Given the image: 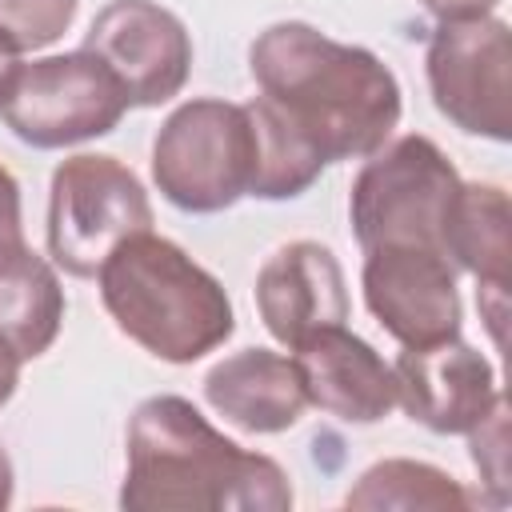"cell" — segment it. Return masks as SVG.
I'll return each mask as SVG.
<instances>
[{
	"label": "cell",
	"mask_w": 512,
	"mask_h": 512,
	"mask_svg": "<svg viewBox=\"0 0 512 512\" xmlns=\"http://www.w3.org/2000/svg\"><path fill=\"white\" fill-rule=\"evenodd\" d=\"M392 376L396 404H404L416 424L444 436L472 432L500 404L492 364L460 336L424 348H404L392 364Z\"/></svg>",
	"instance_id": "11"
},
{
	"label": "cell",
	"mask_w": 512,
	"mask_h": 512,
	"mask_svg": "<svg viewBox=\"0 0 512 512\" xmlns=\"http://www.w3.org/2000/svg\"><path fill=\"white\" fill-rule=\"evenodd\" d=\"M256 308L264 328L296 348L304 336L348 320V292L336 256L316 240L276 248L256 276Z\"/></svg>",
	"instance_id": "13"
},
{
	"label": "cell",
	"mask_w": 512,
	"mask_h": 512,
	"mask_svg": "<svg viewBox=\"0 0 512 512\" xmlns=\"http://www.w3.org/2000/svg\"><path fill=\"white\" fill-rule=\"evenodd\" d=\"M256 128V176H252V192L260 200H288L300 196L320 172H324V156L264 100H248L244 104Z\"/></svg>",
	"instance_id": "17"
},
{
	"label": "cell",
	"mask_w": 512,
	"mask_h": 512,
	"mask_svg": "<svg viewBox=\"0 0 512 512\" xmlns=\"http://www.w3.org/2000/svg\"><path fill=\"white\" fill-rule=\"evenodd\" d=\"M4 240H24V232H20V184L0 164V244Z\"/></svg>",
	"instance_id": "21"
},
{
	"label": "cell",
	"mask_w": 512,
	"mask_h": 512,
	"mask_svg": "<svg viewBox=\"0 0 512 512\" xmlns=\"http://www.w3.org/2000/svg\"><path fill=\"white\" fill-rule=\"evenodd\" d=\"M264 100L324 156L356 160L384 148L400 120V84L380 56L288 20L248 52Z\"/></svg>",
	"instance_id": "1"
},
{
	"label": "cell",
	"mask_w": 512,
	"mask_h": 512,
	"mask_svg": "<svg viewBox=\"0 0 512 512\" xmlns=\"http://www.w3.org/2000/svg\"><path fill=\"white\" fill-rule=\"evenodd\" d=\"M148 228V192L116 156H72L52 172L48 252L68 276H96L116 244Z\"/></svg>",
	"instance_id": "6"
},
{
	"label": "cell",
	"mask_w": 512,
	"mask_h": 512,
	"mask_svg": "<svg viewBox=\"0 0 512 512\" xmlns=\"http://www.w3.org/2000/svg\"><path fill=\"white\" fill-rule=\"evenodd\" d=\"M256 128L244 104L188 100L152 144V180L184 212H220L252 192Z\"/></svg>",
	"instance_id": "5"
},
{
	"label": "cell",
	"mask_w": 512,
	"mask_h": 512,
	"mask_svg": "<svg viewBox=\"0 0 512 512\" xmlns=\"http://www.w3.org/2000/svg\"><path fill=\"white\" fill-rule=\"evenodd\" d=\"M440 24L444 20H480V16H488L500 0H420Z\"/></svg>",
	"instance_id": "22"
},
{
	"label": "cell",
	"mask_w": 512,
	"mask_h": 512,
	"mask_svg": "<svg viewBox=\"0 0 512 512\" xmlns=\"http://www.w3.org/2000/svg\"><path fill=\"white\" fill-rule=\"evenodd\" d=\"M16 384H20V356H16V348L0 336V408L12 400Z\"/></svg>",
	"instance_id": "23"
},
{
	"label": "cell",
	"mask_w": 512,
	"mask_h": 512,
	"mask_svg": "<svg viewBox=\"0 0 512 512\" xmlns=\"http://www.w3.org/2000/svg\"><path fill=\"white\" fill-rule=\"evenodd\" d=\"M16 72H20V48H16V40L0 28V104H4V96H8Z\"/></svg>",
	"instance_id": "24"
},
{
	"label": "cell",
	"mask_w": 512,
	"mask_h": 512,
	"mask_svg": "<svg viewBox=\"0 0 512 512\" xmlns=\"http://www.w3.org/2000/svg\"><path fill=\"white\" fill-rule=\"evenodd\" d=\"M348 508H404V512H464L472 496L440 468L420 460H380L348 492Z\"/></svg>",
	"instance_id": "18"
},
{
	"label": "cell",
	"mask_w": 512,
	"mask_h": 512,
	"mask_svg": "<svg viewBox=\"0 0 512 512\" xmlns=\"http://www.w3.org/2000/svg\"><path fill=\"white\" fill-rule=\"evenodd\" d=\"M364 304L404 348L460 336V292L452 260L436 248H372L364 260Z\"/></svg>",
	"instance_id": "10"
},
{
	"label": "cell",
	"mask_w": 512,
	"mask_h": 512,
	"mask_svg": "<svg viewBox=\"0 0 512 512\" xmlns=\"http://www.w3.org/2000/svg\"><path fill=\"white\" fill-rule=\"evenodd\" d=\"M292 352L304 380V396L320 412L344 424H376L396 408L392 368L368 340L352 336L344 324H328L304 336Z\"/></svg>",
	"instance_id": "12"
},
{
	"label": "cell",
	"mask_w": 512,
	"mask_h": 512,
	"mask_svg": "<svg viewBox=\"0 0 512 512\" xmlns=\"http://www.w3.org/2000/svg\"><path fill=\"white\" fill-rule=\"evenodd\" d=\"M128 512H284L292 484L272 456L220 436L184 396H152L128 420Z\"/></svg>",
	"instance_id": "2"
},
{
	"label": "cell",
	"mask_w": 512,
	"mask_h": 512,
	"mask_svg": "<svg viewBox=\"0 0 512 512\" xmlns=\"http://www.w3.org/2000/svg\"><path fill=\"white\" fill-rule=\"evenodd\" d=\"M84 48L108 64L136 108L172 100L192 68V40L184 24L152 0H112L92 20Z\"/></svg>",
	"instance_id": "9"
},
{
	"label": "cell",
	"mask_w": 512,
	"mask_h": 512,
	"mask_svg": "<svg viewBox=\"0 0 512 512\" xmlns=\"http://www.w3.org/2000/svg\"><path fill=\"white\" fill-rule=\"evenodd\" d=\"M100 300L116 328L168 364H192L220 348L236 320L232 300L180 244L136 232L100 264Z\"/></svg>",
	"instance_id": "3"
},
{
	"label": "cell",
	"mask_w": 512,
	"mask_h": 512,
	"mask_svg": "<svg viewBox=\"0 0 512 512\" xmlns=\"http://www.w3.org/2000/svg\"><path fill=\"white\" fill-rule=\"evenodd\" d=\"M444 256L480 280V292L508 288V196L496 184H460L444 224Z\"/></svg>",
	"instance_id": "16"
},
{
	"label": "cell",
	"mask_w": 512,
	"mask_h": 512,
	"mask_svg": "<svg viewBox=\"0 0 512 512\" xmlns=\"http://www.w3.org/2000/svg\"><path fill=\"white\" fill-rule=\"evenodd\" d=\"M208 404L244 432H284L300 420L308 396L292 356L244 348L204 376Z\"/></svg>",
	"instance_id": "14"
},
{
	"label": "cell",
	"mask_w": 512,
	"mask_h": 512,
	"mask_svg": "<svg viewBox=\"0 0 512 512\" xmlns=\"http://www.w3.org/2000/svg\"><path fill=\"white\" fill-rule=\"evenodd\" d=\"M64 320V288L44 256L24 240L0 244V336L20 360H36L52 348Z\"/></svg>",
	"instance_id": "15"
},
{
	"label": "cell",
	"mask_w": 512,
	"mask_h": 512,
	"mask_svg": "<svg viewBox=\"0 0 512 512\" xmlns=\"http://www.w3.org/2000/svg\"><path fill=\"white\" fill-rule=\"evenodd\" d=\"M460 184L464 180L428 136H400L388 148H376L348 200L360 248L372 252L404 244L444 252V224Z\"/></svg>",
	"instance_id": "4"
},
{
	"label": "cell",
	"mask_w": 512,
	"mask_h": 512,
	"mask_svg": "<svg viewBox=\"0 0 512 512\" xmlns=\"http://www.w3.org/2000/svg\"><path fill=\"white\" fill-rule=\"evenodd\" d=\"M128 112L120 80L88 48L20 64L0 104L4 124L32 148H64L104 136Z\"/></svg>",
	"instance_id": "7"
},
{
	"label": "cell",
	"mask_w": 512,
	"mask_h": 512,
	"mask_svg": "<svg viewBox=\"0 0 512 512\" xmlns=\"http://www.w3.org/2000/svg\"><path fill=\"white\" fill-rule=\"evenodd\" d=\"M8 504H12V460L0 444V508H8Z\"/></svg>",
	"instance_id": "25"
},
{
	"label": "cell",
	"mask_w": 512,
	"mask_h": 512,
	"mask_svg": "<svg viewBox=\"0 0 512 512\" xmlns=\"http://www.w3.org/2000/svg\"><path fill=\"white\" fill-rule=\"evenodd\" d=\"M80 0H0V28L16 40L20 52L44 48L64 36Z\"/></svg>",
	"instance_id": "19"
},
{
	"label": "cell",
	"mask_w": 512,
	"mask_h": 512,
	"mask_svg": "<svg viewBox=\"0 0 512 512\" xmlns=\"http://www.w3.org/2000/svg\"><path fill=\"white\" fill-rule=\"evenodd\" d=\"M472 436V464L484 472V480L492 488H500L496 496L504 500V480H508V448H504V400L468 432Z\"/></svg>",
	"instance_id": "20"
},
{
	"label": "cell",
	"mask_w": 512,
	"mask_h": 512,
	"mask_svg": "<svg viewBox=\"0 0 512 512\" xmlns=\"http://www.w3.org/2000/svg\"><path fill=\"white\" fill-rule=\"evenodd\" d=\"M508 68L512 40L504 20H444L428 40L432 100L460 132L488 140L512 136Z\"/></svg>",
	"instance_id": "8"
}]
</instances>
